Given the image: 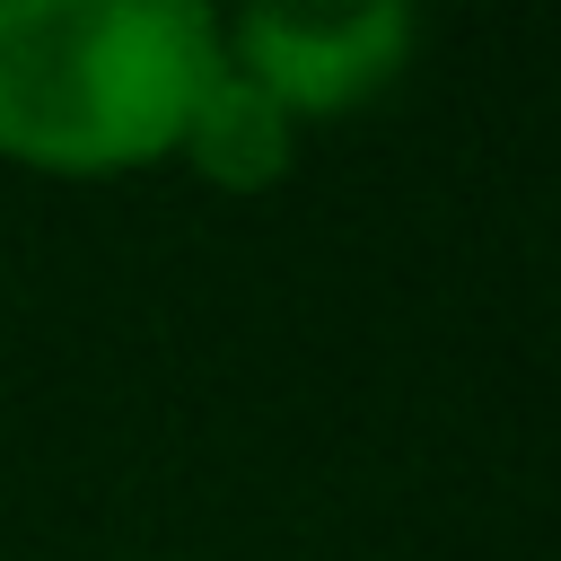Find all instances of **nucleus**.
Segmentation results:
<instances>
[{"instance_id": "obj_1", "label": "nucleus", "mask_w": 561, "mask_h": 561, "mask_svg": "<svg viewBox=\"0 0 561 561\" xmlns=\"http://www.w3.org/2000/svg\"><path fill=\"white\" fill-rule=\"evenodd\" d=\"M219 53L193 0H0V149L70 175L158 158Z\"/></svg>"}, {"instance_id": "obj_2", "label": "nucleus", "mask_w": 561, "mask_h": 561, "mask_svg": "<svg viewBox=\"0 0 561 561\" xmlns=\"http://www.w3.org/2000/svg\"><path fill=\"white\" fill-rule=\"evenodd\" d=\"M219 44H228V61H245L280 105L333 114V105L368 96V88L403 61L412 9H394V0H368V9H245Z\"/></svg>"}, {"instance_id": "obj_3", "label": "nucleus", "mask_w": 561, "mask_h": 561, "mask_svg": "<svg viewBox=\"0 0 561 561\" xmlns=\"http://www.w3.org/2000/svg\"><path fill=\"white\" fill-rule=\"evenodd\" d=\"M184 149H193V167L210 175V184H272L280 167H289V105L245 70V61H228L219 53V70L202 79V96H193V114H184V131H175Z\"/></svg>"}]
</instances>
